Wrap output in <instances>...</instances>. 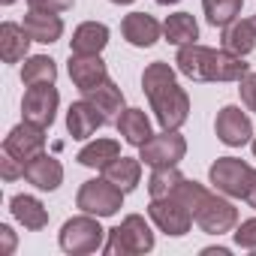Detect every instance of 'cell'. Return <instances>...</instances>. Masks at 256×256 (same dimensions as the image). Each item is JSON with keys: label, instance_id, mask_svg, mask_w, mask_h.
<instances>
[{"label": "cell", "instance_id": "obj_1", "mask_svg": "<svg viewBox=\"0 0 256 256\" xmlns=\"http://www.w3.org/2000/svg\"><path fill=\"white\" fill-rule=\"evenodd\" d=\"M142 90L154 108V118L163 130H181L190 118V96L178 84L175 70L166 60H154L142 72Z\"/></svg>", "mask_w": 256, "mask_h": 256}, {"label": "cell", "instance_id": "obj_2", "mask_svg": "<svg viewBox=\"0 0 256 256\" xmlns=\"http://www.w3.org/2000/svg\"><path fill=\"white\" fill-rule=\"evenodd\" d=\"M175 64L178 72L193 82H241L250 72V64H244V58L226 48H208L202 42L181 46Z\"/></svg>", "mask_w": 256, "mask_h": 256}, {"label": "cell", "instance_id": "obj_3", "mask_svg": "<svg viewBox=\"0 0 256 256\" xmlns=\"http://www.w3.org/2000/svg\"><path fill=\"white\" fill-rule=\"evenodd\" d=\"M154 250V232L142 214H126L114 229H108L102 253L108 256H142Z\"/></svg>", "mask_w": 256, "mask_h": 256}, {"label": "cell", "instance_id": "obj_4", "mask_svg": "<svg viewBox=\"0 0 256 256\" xmlns=\"http://www.w3.org/2000/svg\"><path fill=\"white\" fill-rule=\"evenodd\" d=\"M100 220H102V217H94V214H84V211H82L78 217H70V220L60 226V232H58L60 250L70 253V256H84V253L102 250L108 229H102Z\"/></svg>", "mask_w": 256, "mask_h": 256}, {"label": "cell", "instance_id": "obj_5", "mask_svg": "<svg viewBox=\"0 0 256 256\" xmlns=\"http://www.w3.org/2000/svg\"><path fill=\"white\" fill-rule=\"evenodd\" d=\"M124 196L126 193L102 175V178H90L78 187L76 208L84 214H94V217H114L124 208Z\"/></svg>", "mask_w": 256, "mask_h": 256}, {"label": "cell", "instance_id": "obj_6", "mask_svg": "<svg viewBox=\"0 0 256 256\" xmlns=\"http://www.w3.org/2000/svg\"><path fill=\"white\" fill-rule=\"evenodd\" d=\"M187 154V139L178 130H160L154 133L142 148H139V160L148 169H166V166H178Z\"/></svg>", "mask_w": 256, "mask_h": 256}, {"label": "cell", "instance_id": "obj_7", "mask_svg": "<svg viewBox=\"0 0 256 256\" xmlns=\"http://www.w3.org/2000/svg\"><path fill=\"white\" fill-rule=\"evenodd\" d=\"M253 166L238 160V157H217L208 169V181L217 193L229 196V199H244L247 184H250Z\"/></svg>", "mask_w": 256, "mask_h": 256}, {"label": "cell", "instance_id": "obj_8", "mask_svg": "<svg viewBox=\"0 0 256 256\" xmlns=\"http://www.w3.org/2000/svg\"><path fill=\"white\" fill-rule=\"evenodd\" d=\"M193 220H196V226H199L202 232H208V235H226V232H232V229L238 226V208L229 202V196L208 190V196H205L202 205L196 208Z\"/></svg>", "mask_w": 256, "mask_h": 256}, {"label": "cell", "instance_id": "obj_9", "mask_svg": "<svg viewBox=\"0 0 256 256\" xmlns=\"http://www.w3.org/2000/svg\"><path fill=\"white\" fill-rule=\"evenodd\" d=\"M148 217L154 220V226L160 229V232H166L169 238H181V235H187L190 229H193V211L184 205V202H178L175 196H163V199H151V205H148Z\"/></svg>", "mask_w": 256, "mask_h": 256}, {"label": "cell", "instance_id": "obj_10", "mask_svg": "<svg viewBox=\"0 0 256 256\" xmlns=\"http://www.w3.org/2000/svg\"><path fill=\"white\" fill-rule=\"evenodd\" d=\"M58 106H60V94H58L54 84H28V90L22 96V114H24V120L40 124V126H46V130L54 124Z\"/></svg>", "mask_w": 256, "mask_h": 256}, {"label": "cell", "instance_id": "obj_11", "mask_svg": "<svg viewBox=\"0 0 256 256\" xmlns=\"http://www.w3.org/2000/svg\"><path fill=\"white\" fill-rule=\"evenodd\" d=\"M214 133L226 148H241L253 142V120L241 106H223L214 118Z\"/></svg>", "mask_w": 256, "mask_h": 256}, {"label": "cell", "instance_id": "obj_12", "mask_svg": "<svg viewBox=\"0 0 256 256\" xmlns=\"http://www.w3.org/2000/svg\"><path fill=\"white\" fill-rule=\"evenodd\" d=\"M42 151H46V126L30 124V120L16 124L12 130L6 133V139H4V154L16 157V160H22V163L34 160V157L42 154Z\"/></svg>", "mask_w": 256, "mask_h": 256}, {"label": "cell", "instance_id": "obj_13", "mask_svg": "<svg viewBox=\"0 0 256 256\" xmlns=\"http://www.w3.org/2000/svg\"><path fill=\"white\" fill-rule=\"evenodd\" d=\"M108 120L102 118V112L90 102V100H78L66 108V133L76 139V142H84L90 139L100 126H106Z\"/></svg>", "mask_w": 256, "mask_h": 256}, {"label": "cell", "instance_id": "obj_14", "mask_svg": "<svg viewBox=\"0 0 256 256\" xmlns=\"http://www.w3.org/2000/svg\"><path fill=\"white\" fill-rule=\"evenodd\" d=\"M24 181L34 184L42 193H54L64 184V166H60L58 157H52V154L42 151V154H36L34 160L24 163Z\"/></svg>", "mask_w": 256, "mask_h": 256}, {"label": "cell", "instance_id": "obj_15", "mask_svg": "<svg viewBox=\"0 0 256 256\" xmlns=\"http://www.w3.org/2000/svg\"><path fill=\"white\" fill-rule=\"evenodd\" d=\"M120 34L133 48H151L163 36V24L148 12H130L120 22Z\"/></svg>", "mask_w": 256, "mask_h": 256}, {"label": "cell", "instance_id": "obj_16", "mask_svg": "<svg viewBox=\"0 0 256 256\" xmlns=\"http://www.w3.org/2000/svg\"><path fill=\"white\" fill-rule=\"evenodd\" d=\"M70 78H72V84L82 90V94H88V90H94L96 84H102L106 78H108V70H106V60L100 58V54H70Z\"/></svg>", "mask_w": 256, "mask_h": 256}, {"label": "cell", "instance_id": "obj_17", "mask_svg": "<svg viewBox=\"0 0 256 256\" xmlns=\"http://www.w3.org/2000/svg\"><path fill=\"white\" fill-rule=\"evenodd\" d=\"M24 30L30 34L34 42H42V46H52L64 36V18L60 12H40V10H30L24 16Z\"/></svg>", "mask_w": 256, "mask_h": 256}, {"label": "cell", "instance_id": "obj_18", "mask_svg": "<svg viewBox=\"0 0 256 256\" xmlns=\"http://www.w3.org/2000/svg\"><path fill=\"white\" fill-rule=\"evenodd\" d=\"M10 211H12V217H16L24 229H30V232H40V229L48 226V208H46L36 196H30V193H16V196L10 199Z\"/></svg>", "mask_w": 256, "mask_h": 256}, {"label": "cell", "instance_id": "obj_19", "mask_svg": "<svg viewBox=\"0 0 256 256\" xmlns=\"http://www.w3.org/2000/svg\"><path fill=\"white\" fill-rule=\"evenodd\" d=\"M220 30H223L220 40H223L226 52H232L238 58H247L256 48V22L253 18H235V22H229Z\"/></svg>", "mask_w": 256, "mask_h": 256}, {"label": "cell", "instance_id": "obj_20", "mask_svg": "<svg viewBox=\"0 0 256 256\" xmlns=\"http://www.w3.org/2000/svg\"><path fill=\"white\" fill-rule=\"evenodd\" d=\"M114 126H118L120 139H124L126 145H133V148H142V145L154 136V130H151V118H148L142 108H124L120 118L114 120Z\"/></svg>", "mask_w": 256, "mask_h": 256}, {"label": "cell", "instance_id": "obj_21", "mask_svg": "<svg viewBox=\"0 0 256 256\" xmlns=\"http://www.w3.org/2000/svg\"><path fill=\"white\" fill-rule=\"evenodd\" d=\"M108 46V28L102 22H82L72 30L70 54H100Z\"/></svg>", "mask_w": 256, "mask_h": 256}, {"label": "cell", "instance_id": "obj_22", "mask_svg": "<svg viewBox=\"0 0 256 256\" xmlns=\"http://www.w3.org/2000/svg\"><path fill=\"white\" fill-rule=\"evenodd\" d=\"M30 34L24 30V24H16V22H4L0 24V58L4 64H18L28 58L30 52Z\"/></svg>", "mask_w": 256, "mask_h": 256}, {"label": "cell", "instance_id": "obj_23", "mask_svg": "<svg viewBox=\"0 0 256 256\" xmlns=\"http://www.w3.org/2000/svg\"><path fill=\"white\" fill-rule=\"evenodd\" d=\"M142 160L139 157H118L114 163H108L106 169H102V175L112 181V184H118L124 193H130V190H136L139 187V181H142Z\"/></svg>", "mask_w": 256, "mask_h": 256}, {"label": "cell", "instance_id": "obj_24", "mask_svg": "<svg viewBox=\"0 0 256 256\" xmlns=\"http://www.w3.org/2000/svg\"><path fill=\"white\" fill-rule=\"evenodd\" d=\"M84 100H90V102L102 112L106 120H118L120 112H124V90H120L112 78H106L102 84H96L94 90H88Z\"/></svg>", "mask_w": 256, "mask_h": 256}, {"label": "cell", "instance_id": "obj_25", "mask_svg": "<svg viewBox=\"0 0 256 256\" xmlns=\"http://www.w3.org/2000/svg\"><path fill=\"white\" fill-rule=\"evenodd\" d=\"M120 157V142H114V139H94V142H88L78 154H76V160L82 163V166H88V169H106L108 163H114Z\"/></svg>", "mask_w": 256, "mask_h": 256}, {"label": "cell", "instance_id": "obj_26", "mask_svg": "<svg viewBox=\"0 0 256 256\" xmlns=\"http://www.w3.org/2000/svg\"><path fill=\"white\" fill-rule=\"evenodd\" d=\"M163 36H166V42L181 48V46H190L199 40V24L190 12H172L163 22Z\"/></svg>", "mask_w": 256, "mask_h": 256}, {"label": "cell", "instance_id": "obj_27", "mask_svg": "<svg viewBox=\"0 0 256 256\" xmlns=\"http://www.w3.org/2000/svg\"><path fill=\"white\" fill-rule=\"evenodd\" d=\"M24 84H54L58 82V64L48 54H28L22 66Z\"/></svg>", "mask_w": 256, "mask_h": 256}, {"label": "cell", "instance_id": "obj_28", "mask_svg": "<svg viewBox=\"0 0 256 256\" xmlns=\"http://www.w3.org/2000/svg\"><path fill=\"white\" fill-rule=\"evenodd\" d=\"M241 6L244 0H202V12L211 28H226L229 22H235L241 16Z\"/></svg>", "mask_w": 256, "mask_h": 256}, {"label": "cell", "instance_id": "obj_29", "mask_svg": "<svg viewBox=\"0 0 256 256\" xmlns=\"http://www.w3.org/2000/svg\"><path fill=\"white\" fill-rule=\"evenodd\" d=\"M184 181V175L178 172V166H166V169H151V178H148V193L151 199H163V196H172L175 187Z\"/></svg>", "mask_w": 256, "mask_h": 256}, {"label": "cell", "instance_id": "obj_30", "mask_svg": "<svg viewBox=\"0 0 256 256\" xmlns=\"http://www.w3.org/2000/svg\"><path fill=\"white\" fill-rule=\"evenodd\" d=\"M232 238H235L238 247H244V250H256V217L241 220V223L232 229Z\"/></svg>", "mask_w": 256, "mask_h": 256}, {"label": "cell", "instance_id": "obj_31", "mask_svg": "<svg viewBox=\"0 0 256 256\" xmlns=\"http://www.w3.org/2000/svg\"><path fill=\"white\" fill-rule=\"evenodd\" d=\"M238 94H241L244 108H247V112H256V72H253V70L238 82Z\"/></svg>", "mask_w": 256, "mask_h": 256}, {"label": "cell", "instance_id": "obj_32", "mask_svg": "<svg viewBox=\"0 0 256 256\" xmlns=\"http://www.w3.org/2000/svg\"><path fill=\"white\" fill-rule=\"evenodd\" d=\"M0 175H4V181H16V178H24V163L4 154V160H0Z\"/></svg>", "mask_w": 256, "mask_h": 256}, {"label": "cell", "instance_id": "obj_33", "mask_svg": "<svg viewBox=\"0 0 256 256\" xmlns=\"http://www.w3.org/2000/svg\"><path fill=\"white\" fill-rule=\"evenodd\" d=\"M76 0H28L30 10H40V12H66L72 10Z\"/></svg>", "mask_w": 256, "mask_h": 256}, {"label": "cell", "instance_id": "obj_34", "mask_svg": "<svg viewBox=\"0 0 256 256\" xmlns=\"http://www.w3.org/2000/svg\"><path fill=\"white\" fill-rule=\"evenodd\" d=\"M0 244H4L0 250H4L6 256H10V253L16 250V232H12V226H6V223L0 226Z\"/></svg>", "mask_w": 256, "mask_h": 256}, {"label": "cell", "instance_id": "obj_35", "mask_svg": "<svg viewBox=\"0 0 256 256\" xmlns=\"http://www.w3.org/2000/svg\"><path fill=\"white\" fill-rule=\"evenodd\" d=\"M244 202L256 211V169H253V175H250V184H247V193H244Z\"/></svg>", "mask_w": 256, "mask_h": 256}, {"label": "cell", "instance_id": "obj_36", "mask_svg": "<svg viewBox=\"0 0 256 256\" xmlns=\"http://www.w3.org/2000/svg\"><path fill=\"white\" fill-rule=\"evenodd\" d=\"M202 256H229V247H205Z\"/></svg>", "mask_w": 256, "mask_h": 256}, {"label": "cell", "instance_id": "obj_37", "mask_svg": "<svg viewBox=\"0 0 256 256\" xmlns=\"http://www.w3.org/2000/svg\"><path fill=\"white\" fill-rule=\"evenodd\" d=\"M112 4H118V6H130V4H136V0H112Z\"/></svg>", "mask_w": 256, "mask_h": 256}, {"label": "cell", "instance_id": "obj_38", "mask_svg": "<svg viewBox=\"0 0 256 256\" xmlns=\"http://www.w3.org/2000/svg\"><path fill=\"white\" fill-rule=\"evenodd\" d=\"M160 6H172V4H181V0H157Z\"/></svg>", "mask_w": 256, "mask_h": 256}, {"label": "cell", "instance_id": "obj_39", "mask_svg": "<svg viewBox=\"0 0 256 256\" xmlns=\"http://www.w3.org/2000/svg\"><path fill=\"white\" fill-rule=\"evenodd\" d=\"M0 4H4V6H12V4H16V0H0Z\"/></svg>", "mask_w": 256, "mask_h": 256}, {"label": "cell", "instance_id": "obj_40", "mask_svg": "<svg viewBox=\"0 0 256 256\" xmlns=\"http://www.w3.org/2000/svg\"><path fill=\"white\" fill-rule=\"evenodd\" d=\"M250 148H253V157H256V136H253V142H250Z\"/></svg>", "mask_w": 256, "mask_h": 256}, {"label": "cell", "instance_id": "obj_41", "mask_svg": "<svg viewBox=\"0 0 256 256\" xmlns=\"http://www.w3.org/2000/svg\"><path fill=\"white\" fill-rule=\"evenodd\" d=\"M253 22H256V16H253Z\"/></svg>", "mask_w": 256, "mask_h": 256}]
</instances>
